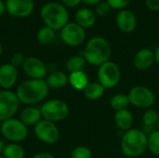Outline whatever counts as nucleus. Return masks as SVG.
<instances>
[{
  "label": "nucleus",
  "instance_id": "obj_15",
  "mask_svg": "<svg viewBox=\"0 0 159 158\" xmlns=\"http://www.w3.org/2000/svg\"><path fill=\"white\" fill-rule=\"evenodd\" d=\"M19 77L18 69L10 63L0 65V88L3 90H10L17 83Z\"/></svg>",
  "mask_w": 159,
  "mask_h": 158
},
{
  "label": "nucleus",
  "instance_id": "obj_41",
  "mask_svg": "<svg viewBox=\"0 0 159 158\" xmlns=\"http://www.w3.org/2000/svg\"><path fill=\"white\" fill-rule=\"evenodd\" d=\"M157 128H158V130H159V118H158V122H157Z\"/></svg>",
  "mask_w": 159,
  "mask_h": 158
},
{
  "label": "nucleus",
  "instance_id": "obj_23",
  "mask_svg": "<svg viewBox=\"0 0 159 158\" xmlns=\"http://www.w3.org/2000/svg\"><path fill=\"white\" fill-rule=\"evenodd\" d=\"M2 156L5 158H24L25 150L20 144L10 142L5 145Z\"/></svg>",
  "mask_w": 159,
  "mask_h": 158
},
{
  "label": "nucleus",
  "instance_id": "obj_14",
  "mask_svg": "<svg viewBox=\"0 0 159 158\" xmlns=\"http://www.w3.org/2000/svg\"><path fill=\"white\" fill-rule=\"evenodd\" d=\"M116 23L121 32L129 34L134 32L137 28V18L131 10L125 8L117 12L116 17Z\"/></svg>",
  "mask_w": 159,
  "mask_h": 158
},
{
  "label": "nucleus",
  "instance_id": "obj_11",
  "mask_svg": "<svg viewBox=\"0 0 159 158\" xmlns=\"http://www.w3.org/2000/svg\"><path fill=\"white\" fill-rule=\"evenodd\" d=\"M61 41L69 47H78L86 40V30L79 26L75 21L68 22L61 30Z\"/></svg>",
  "mask_w": 159,
  "mask_h": 158
},
{
  "label": "nucleus",
  "instance_id": "obj_38",
  "mask_svg": "<svg viewBox=\"0 0 159 158\" xmlns=\"http://www.w3.org/2000/svg\"><path fill=\"white\" fill-rule=\"evenodd\" d=\"M155 60H156V62L159 65V46L155 51Z\"/></svg>",
  "mask_w": 159,
  "mask_h": 158
},
{
  "label": "nucleus",
  "instance_id": "obj_10",
  "mask_svg": "<svg viewBox=\"0 0 159 158\" xmlns=\"http://www.w3.org/2000/svg\"><path fill=\"white\" fill-rule=\"evenodd\" d=\"M35 137L45 144H54L59 141L60 130L55 123L42 119L34 127Z\"/></svg>",
  "mask_w": 159,
  "mask_h": 158
},
{
  "label": "nucleus",
  "instance_id": "obj_21",
  "mask_svg": "<svg viewBox=\"0 0 159 158\" xmlns=\"http://www.w3.org/2000/svg\"><path fill=\"white\" fill-rule=\"evenodd\" d=\"M68 83L75 90L83 91L85 88L88 86V84L89 83V80L87 74L82 70L78 72L70 73L68 75Z\"/></svg>",
  "mask_w": 159,
  "mask_h": 158
},
{
  "label": "nucleus",
  "instance_id": "obj_33",
  "mask_svg": "<svg viewBox=\"0 0 159 158\" xmlns=\"http://www.w3.org/2000/svg\"><path fill=\"white\" fill-rule=\"evenodd\" d=\"M145 6L150 11H159V0H145Z\"/></svg>",
  "mask_w": 159,
  "mask_h": 158
},
{
  "label": "nucleus",
  "instance_id": "obj_16",
  "mask_svg": "<svg viewBox=\"0 0 159 158\" xmlns=\"http://www.w3.org/2000/svg\"><path fill=\"white\" fill-rule=\"evenodd\" d=\"M155 62V52L147 47L138 50L133 57V65L140 71H144L151 68Z\"/></svg>",
  "mask_w": 159,
  "mask_h": 158
},
{
  "label": "nucleus",
  "instance_id": "obj_22",
  "mask_svg": "<svg viewBox=\"0 0 159 158\" xmlns=\"http://www.w3.org/2000/svg\"><path fill=\"white\" fill-rule=\"evenodd\" d=\"M105 88L97 81V82H89L88 86L83 90L85 97L89 101H97L102 97L104 94Z\"/></svg>",
  "mask_w": 159,
  "mask_h": 158
},
{
  "label": "nucleus",
  "instance_id": "obj_37",
  "mask_svg": "<svg viewBox=\"0 0 159 158\" xmlns=\"http://www.w3.org/2000/svg\"><path fill=\"white\" fill-rule=\"evenodd\" d=\"M7 12V7H6V3L3 0H0V16L4 15Z\"/></svg>",
  "mask_w": 159,
  "mask_h": 158
},
{
  "label": "nucleus",
  "instance_id": "obj_18",
  "mask_svg": "<svg viewBox=\"0 0 159 158\" xmlns=\"http://www.w3.org/2000/svg\"><path fill=\"white\" fill-rule=\"evenodd\" d=\"M75 22L82 28L90 29L96 22V14L89 7H81L75 14Z\"/></svg>",
  "mask_w": 159,
  "mask_h": 158
},
{
  "label": "nucleus",
  "instance_id": "obj_19",
  "mask_svg": "<svg viewBox=\"0 0 159 158\" xmlns=\"http://www.w3.org/2000/svg\"><path fill=\"white\" fill-rule=\"evenodd\" d=\"M133 120H134L133 115L128 109L116 112L115 116H114V121H115L116 126L120 130H123L125 132L132 129Z\"/></svg>",
  "mask_w": 159,
  "mask_h": 158
},
{
  "label": "nucleus",
  "instance_id": "obj_8",
  "mask_svg": "<svg viewBox=\"0 0 159 158\" xmlns=\"http://www.w3.org/2000/svg\"><path fill=\"white\" fill-rule=\"evenodd\" d=\"M130 104L141 109H149L156 102V95L149 88L145 86L133 87L129 94Z\"/></svg>",
  "mask_w": 159,
  "mask_h": 158
},
{
  "label": "nucleus",
  "instance_id": "obj_35",
  "mask_svg": "<svg viewBox=\"0 0 159 158\" xmlns=\"http://www.w3.org/2000/svg\"><path fill=\"white\" fill-rule=\"evenodd\" d=\"M32 158H55L53 155H51L50 153H47V152H40L35 154Z\"/></svg>",
  "mask_w": 159,
  "mask_h": 158
},
{
  "label": "nucleus",
  "instance_id": "obj_31",
  "mask_svg": "<svg viewBox=\"0 0 159 158\" xmlns=\"http://www.w3.org/2000/svg\"><path fill=\"white\" fill-rule=\"evenodd\" d=\"M112 9L122 10L125 9L131 2V0H105Z\"/></svg>",
  "mask_w": 159,
  "mask_h": 158
},
{
  "label": "nucleus",
  "instance_id": "obj_9",
  "mask_svg": "<svg viewBox=\"0 0 159 158\" xmlns=\"http://www.w3.org/2000/svg\"><path fill=\"white\" fill-rule=\"evenodd\" d=\"M20 101L12 90H0V122L12 118L18 112Z\"/></svg>",
  "mask_w": 159,
  "mask_h": 158
},
{
  "label": "nucleus",
  "instance_id": "obj_32",
  "mask_svg": "<svg viewBox=\"0 0 159 158\" xmlns=\"http://www.w3.org/2000/svg\"><path fill=\"white\" fill-rule=\"evenodd\" d=\"M25 60H26V58H25V56H24L22 53H20V52H16V53H14V54L11 56V58H10V62H9V63L12 64L14 67H16V68L18 69L19 67H22V65H23Z\"/></svg>",
  "mask_w": 159,
  "mask_h": 158
},
{
  "label": "nucleus",
  "instance_id": "obj_29",
  "mask_svg": "<svg viewBox=\"0 0 159 158\" xmlns=\"http://www.w3.org/2000/svg\"><path fill=\"white\" fill-rule=\"evenodd\" d=\"M70 158H92V153L87 146H77L72 151Z\"/></svg>",
  "mask_w": 159,
  "mask_h": 158
},
{
  "label": "nucleus",
  "instance_id": "obj_12",
  "mask_svg": "<svg viewBox=\"0 0 159 158\" xmlns=\"http://www.w3.org/2000/svg\"><path fill=\"white\" fill-rule=\"evenodd\" d=\"M22 70L29 79H44L48 74V67L45 62L36 58L29 57L26 58Z\"/></svg>",
  "mask_w": 159,
  "mask_h": 158
},
{
  "label": "nucleus",
  "instance_id": "obj_20",
  "mask_svg": "<svg viewBox=\"0 0 159 158\" xmlns=\"http://www.w3.org/2000/svg\"><path fill=\"white\" fill-rule=\"evenodd\" d=\"M46 82L49 88L59 89L68 84V74L61 71H54L48 75Z\"/></svg>",
  "mask_w": 159,
  "mask_h": 158
},
{
  "label": "nucleus",
  "instance_id": "obj_3",
  "mask_svg": "<svg viewBox=\"0 0 159 158\" xmlns=\"http://www.w3.org/2000/svg\"><path fill=\"white\" fill-rule=\"evenodd\" d=\"M148 148L147 134L138 129H130L126 131L121 141V152L127 157L141 156Z\"/></svg>",
  "mask_w": 159,
  "mask_h": 158
},
{
  "label": "nucleus",
  "instance_id": "obj_28",
  "mask_svg": "<svg viewBox=\"0 0 159 158\" xmlns=\"http://www.w3.org/2000/svg\"><path fill=\"white\" fill-rule=\"evenodd\" d=\"M147 150L156 156H159V130H154L148 136Z\"/></svg>",
  "mask_w": 159,
  "mask_h": 158
},
{
  "label": "nucleus",
  "instance_id": "obj_36",
  "mask_svg": "<svg viewBox=\"0 0 159 158\" xmlns=\"http://www.w3.org/2000/svg\"><path fill=\"white\" fill-rule=\"evenodd\" d=\"M81 1H82L85 5L91 7V6H97L99 3H101V2L103 1V0H81Z\"/></svg>",
  "mask_w": 159,
  "mask_h": 158
},
{
  "label": "nucleus",
  "instance_id": "obj_13",
  "mask_svg": "<svg viewBox=\"0 0 159 158\" xmlns=\"http://www.w3.org/2000/svg\"><path fill=\"white\" fill-rule=\"evenodd\" d=\"M7 12L16 18H25L31 15L34 8V0H6Z\"/></svg>",
  "mask_w": 159,
  "mask_h": 158
},
{
  "label": "nucleus",
  "instance_id": "obj_1",
  "mask_svg": "<svg viewBox=\"0 0 159 158\" xmlns=\"http://www.w3.org/2000/svg\"><path fill=\"white\" fill-rule=\"evenodd\" d=\"M49 92V88L45 79H27L21 82L16 95L20 103L32 106L44 101Z\"/></svg>",
  "mask_w": 159,
  "mask_h": 158
},
{
  "label": "nucleus",
  "instance_id": "obj_7",
  "mask_svg": "<svg viewBox=\"0 0 159 158\" xmlns=\"http://www.w3.org/2000/svg\"><path fill=\"white\" fill-rule=\"evenodd\" d=\"M98 82L106 89L113 88L118 85L121 79V72L116 63L108 61L99 66L97 71Z\"/></svg>",
  "mask_w": 159,
  "mask_h": 158
},
{
  "label": "nucleus",
  "instance_id": "obj_39",
  "mask_svg": "<svg viewBox=\"0 0 159 158\" xmlns=\"http://www.w3.org/2000/svg\"><path fill=\"white\" fill-rule=\"evenodd\" d=\"M4 147H5L4 142H3V140H2V139L0 138V156H1V155H2V153H3Z\"/></svg>",
  "mask_w": 159,
  "mask_h": 158
},
{
  "label": "nucleus",
  "instance_id": "obj_25",
  "mask_svg": "<svg viewBox=\"0 0 159 158\" xmlns=\"http://www.w3.org/2000/svg\"><path fill=\"white\" fill-rule=\"evenodd\" d=\"M54 38H55V31L46 25L42 26L36 34V39L38 43L44 46L51 44Z\"/></svg>",
  "mask_w": 159,
  "mask_h": 158
},
{
  "label": "nucleus",
  "instance_id": "obj_4",
  "mask_svg": "<svg viewBox=\"0 0 159 158\" xmlns=\"http://www.w3.org/2000/svg\"><path fill=\"white\" fill-rule=\"evenodd\" d=\"M40 17L45 25L54 31L61 30L69 22V12L61 3L48 2L40 10Z\"/></svg>",
  "mask_w": 159,
  "mask_h": 158
},
{
  "label": "nucleus",
  "instance_id": "obj_43",
  "mask_svg": "<svg viewBox=\"0 0 159 158\" xmlns=\"http://www.w3.org/2000/svg\"><path fill=\"white\" fill-rule=\"evenodd\" d=\"M0 126H1V122H0Z\"/></svg>",
  "mask_w": 159,
  "mask_h": 158
},
{
  "label": "nucleus",
  "instance_id": "obj_24",
  "mask_svg": "<svg viewBox=\"0 0 159 158\" xmlns=\"http://www.w3.org/2000/svg\"><path fill=\"white\" fill-rule=\"evenodd\" d=\"M129 104H130V102H129V96L126 94H122V93L114 95L110 100V106L116 112L128 109Z\"/></svg>",
  "mask_w": 159,
  "mask_h": 158
},
{
  "label": "nucleus",
  "instance_id": "obj_40",
  "mask_svg": "<svg viewBox=\"0 0 159 158\" xmlns=\"http://www.w3.org/2000/svg\"><path fill=\"white\" fill-rule=\"evenodd\" d=\"M2 53H3V46H2V44L0 42V56L2 55Z\"/></svg>",
  "mask_w": 159,
  "mask_h": 158
},
{
  "label": "nucleus",
  "instance_id": "obj_17",
  "mask_svg": "<svg viewBox=\"0 0 159 158\" xmlns=\"http://www.w3.org/2000/svg\"><path fill=\"white\" fill-rule=\"evenodd\" d=\"M43 119L40 108L36 106H27L21 110L20 115V120L26 127H34L39 121Z\"/></svg>",
  "mask_w": 159,
  "mask_h": 158
},
{
  "label": "nucleus",
  "instance_id": "obj_27",
  "mask_svg": "<svg viewBox=\"0 0 159 158\" xmlns=\"http://www.w3.org/2000/svg\"><path fill=\"white\" fill-rule=\"evenodd\" d=\"M158 118V112L153 108H149L145 111V113L143 115V123L146 128H154L157 125Z\"/></svg>",
  "mask_w": 159,
  "mask_h": 158
},
{
  "label": "nucleus",
  "instance_id": "obj_2",
  "mask_svg": "<svg viewBox=\"0 0 159 158\" xmlns=\"http://www.w3.org/2000/svg\"><path fill=\"white\" fill-rule=\"evenodd\" d=\"M111 46L102 36H93L86 44L82 56L86 62L93 66H101L108 61L111 57Z\"/></svg>",
  "mask_w": 159,
  "mask_h": 158
},
{
  "label": "nucleus",
  "instance_id": "obj_30",
  "mask_svg": "<svg viewBox=\"0 0 159 158\" xmlns=\"http://www.w3.org/2000/svg\"><path fill=\"white\" fill-rule=\"evenodd\" d=\"M111 7L108 5V3L106 1H102L101 3H99L97 6H95V14L98 17H105L107 16L110 11H111Z\"/></svg>",
  "mask_w": 159,
  "mask_h": 158
},
{
  "label": "nucleus",
  "instance_id": "obj_6",
  "mask_svg": "<svg viewBox=\"0 0 159 158\" xmlns=\"http://www.w3.org/2000/svg\"><path fill=\"white\" fill-rule=\"evenodd\" d=\"M0 133L7 141L19 143L27 138L28 127H26L20 119L12 117L1 123Z\"/></svg>",
  "mask_w": 159,
  "mask_h": 158
},
{
  "label": "nucleus",
  "instance_id": "obj_26",
  "mask_svg": "<svg viewBox=\"0 0 159 158\" xmlns=\"http://www.w3.org/2000/svg\"><path fill=\"white\" fill-rule=\"evenodd\" d=\"M86 64V60L82 55H74L70 57L65 63L66 69L69 73L82 71Z\"/></svg>",
  "mask_w": 159,
  "mask_h": 158
},
{
  "label": "nucleus",
  "instance_id": "obj_34",
  "mask_svg": "<svg viewBox=\"0 0 159 158\" xmlns=\"http://www.w3.org/2000/svg\"><path fill=\"white\" fill-rule=\"evenodd\" d=\"M82 1L81 0H61V3L65 7H77Z\"/></svg>",
  "mask_w": 159,
  "mask_h": 158
},
{
  "label": "nucleus",
  "instance_id": "obj_5",
  "mask_svg": "<svg viewBox=\"0 0 159 158\" xmlns=\"http://www.w3.org/2000/svg\"><path fill=\"white\" fill-rule=\"evenodd\" d=\"M40 110L43 119L55 124L64 120L69 115L68 104L60 99H51L45 102Z\"/></svg>",
  "mask_w": 159,
  "mask_h": 158
},
{
  "label": "nucleus",
  "instance_id": "obj_42",
  "mask_svg": "<svg viewBox=\"0 0 159 158\" xmlns=\"http://www.w3.org/2000/svg\"><path fill=\"white\" fill-rule=\"evenodd\" d=\"M0 158H5V157H4V156H3L1 155V156H0Z\"/></svg>",
  "mask_w": 159,
  "mask_h": 158
}]
</instances>
